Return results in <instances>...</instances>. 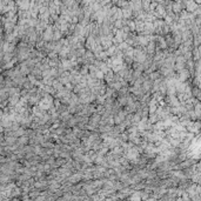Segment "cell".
<instances>
[{"instance_id":"277c9868","label":"cell","mask_w":201,"mask_h":201,"mask_svg":"<svg viewBox=\"0 0 201 201\" xmlns=\"http://www.w3.org/2000/svg\"><path fill=\"white\" fill-rule=\"evenodd\" d=\"M60 119H62L63 121H67L71 119V115H69V112H63L62 114H60Z\"/></svg>"},{"instance_id":"3957f363","label":"cell","mask_w":201,"mask_h":201,"mask_svg":"<svg viewBox=\"0 0 201 201\" xmlns=\"http://www.w3.org/2000/svg\"><path fill=\"white\" fill-rule=\"evenodd\" d=\"M196 7H198V5H196L194 1H188V2H187V10L188 11H192V12H193Z\"/></svg>"},{"instance_id":"5b68a950","label":"cell","mask_w":201,"mask_h":201,"mask_svg":"<svg viewBox=\"0 0 201 201\" xmlns=\"http://www.w3.org/2000/svg\"><path fill=\"white\" fill-rule=\"evenodd\" d=\"M112 87L114 90H120L121 88V84L120 82H114V84H112Z\"/></svg>"},{"instance_id":"6da1fadb","label":"cell","mask_w":201,"mask_h":201,"mask_svg":"<svg viewBox=\"0 0 201 201\" xmlns=\"http://www.w3.org/2000/svg\"><path fill=\"white\" fill-rule=\"evenodd\" d=\"M188 77H189V72L186 71V69H181L179 75V81H186Z\"/></svg>"},{"instance_id":"8992f818","label":"cell","mask_w":201,"mask_h":201,"mask_svg":"<svg viewBox=\"0 0 201 201\" xmlns=\"http://www.w3.org/2000/svg\"><path fill=\"white\" fill-rule=\"evenodd\" d=\"M87 72H88V67H82L81 71H80V74H81V75H86Z\"/></svg>"},{"instance_id":"52a82bcc","label":"cell","mask_w":201,"mask_h":201,"mask_svg":"<svg viewBox=\"0 0 201 201\" xmlns=\"http://www.w3.org/2000/svg\"><path fill=\"white\" fill-rule=\"evenodd\" d=\"M127 104V98L126 96H121L120 98V105H126Z\"/></svg>"},{"instance_id":"7a4b0ae2","label":"cell","mask_w":201,"mask_h":201,"mask_svg":"<svg viewBox=\"0 0 201 201\" xmlns=\"http://www.w3.org/2000/svg\"><path fill=\"white\" fill-rule=\"evenodd\" d=\"M159 120V115L156 113H151L149 115V124H155Z\"/></svg>"}]
</instances>
